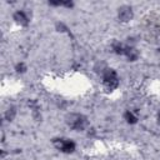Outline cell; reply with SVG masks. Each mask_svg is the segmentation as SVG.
Returning <instances> with one entry per match:
<instances>
[{"label":"cell","mask_w":160,"mask_h":160,"mask_svg":"<svg viewBox=\"0 0 160 160\" xmlns=\"http://www.w3.org/2000/svg\"><path fill=\"white\" fill-rule=\"evenodd\" d=\"M14 19H15L16 22H19V24H26V22H28V18H26L25 12H22V11H18V12L14 15Z\"/></svg>","instance_id":"cell-5"},{"label":"cell","mask_w":160,"mask_h":160,"mask_svg":"<svg viewBox=\"0 0 160 160\" xmlns=\"http://www.w3.org/2000/svg\"><path fill=\"white\" fill-rule=\"evenodd\" d=\"M102 81H104V85H105L108 89H110V90L115 89V88L118 86V84H119L118 75H116V72H115L114 70H111V69H108V70L105 71L104 78H102Z\"/></svg>","instance_id":"cell-2"},{"label":"cell","mask_w":160,"mask_h":160,"mask_svg":"<svg viewBox=\"0 0 160 160\" xmlns=\"http://www.w3.org/2000/svg\"><path fill=\"white\" fill-rule=\"evenodd\" d=\"M68 125L74 130H82L86 126V118L80 114H71L68 118Z\"/></svg>","instance_id":"cell-1"},{"label":"cell","mask_w":160,"mask_h":160,"mask_svg":"<svg viewBox=\"0 0 160 160\" xmlns=\"http://www.w3.org/2000/svg\"><path fill=\"white\" fill-rule=\"evenodd\" d=\"M132 18V11L131 8L129 6H122L119 9V19L121 21H129Z\"/></svg>","instance_id":"cell-4"},{"label":"cell","mask_w":160,"mask_h":160,"mask_svg":"<svg viewBox=\"0 0 160 160\" xmlns=\"http://www.w3.org/2000/svg\"><path fill=\"white\" fill-rule=\"evenodd\" d=\"M125 119H126V121L130 122V124L136 122V116H135L132 112H130V111H128V112L125 114Z\"/></svg>","instance_id":"cell-6"},{"label":"cell","mask_w":160,"mask_h":160,"mask_svg":"<svg viewBox=\"0 0 160 160\" xmlns=\"http://www.w3.org/2000/svg\"><path fill=\"white\" fill-rule=\"evenodd\" d=\"M54 145L58 150H60L62 152H72L75 150V144L68 139H55Z\"/></svg>","instance_id":"cell-3"}]
</instances>
